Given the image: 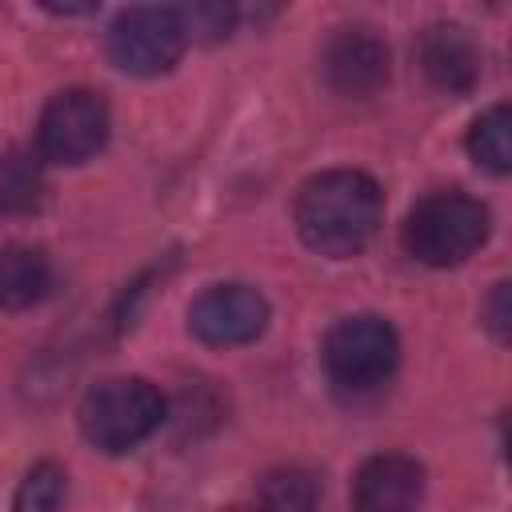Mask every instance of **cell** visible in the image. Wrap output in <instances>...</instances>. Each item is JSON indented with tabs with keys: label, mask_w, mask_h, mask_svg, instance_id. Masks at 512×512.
<instances>
[{
	"label": "cell",
	"mask_w": 512,
	"mask_h": 512,
	"mask_svg": "<svg viewBox=\"0 0 512 512\" xmlns=\"http://www.w3.org/2000/svg\"><path fill=\"white\" fill-rule=\"evenodd\" d=\"M384 216V192L368 172L356 168H332L296 192V232L300 240L320 256H352L360 252Z\"/></svg>",
	"instance_id": "obj_1"
},
{
	"label": "cell",
	"mask_w": 512,
	"mask_h": 512,
	"mask_svg": "<svg viewBox=\"0 0 512 512\" xmlns=\"http://www.w3.org/2000/svg\"><path fill=\"white\" fill-rule=\"evenodd\" d=\"M488 228H492L488 208L476 196L448 188V192L424 196L408 212L404 248L428 268H452V264H464L488 240Z\"/></svg>",
	"instance_id": "obj_2"
},
{
	"label": "cell",
	"mask_w": 512,
	"mask_h": 512,
	"mask_svg": "<svg viewBox=\"0 0 512 512\" xmlns=\"http://www.w3.org/2000/svg\"><path fill=\"white\" fill-rule=\"evenodd\" d=\"M164 420V396L140 376H108L80 400V432L100 452H128Z\"/></svg>",
	"instance_id": "obj_3"
},
{
	"label": "cell",
	"mask_w": 512,
	"mask_h": 512,
	"mask_svg": "<svg viewBox=\"0 0 512 512\" xmlns=\"http://www.w3.org/2000/svg\"><path fill=\"white\" fill-rule=\"evenodd\" d=\"M320 356H324L332 384H340L348 392H368L392 376V368L400 360V340L384 316L360 312V316H344L328 328Z\"/></svg>",
	"instance_id": "obj_4"
},
{
	"label": "cell",
	"mask_w": 512,
	"mask_h": 512,
	"mask_svg": "<svg viewBox=\"0 0 512 512\" xmlns=\"http://www.w3.org/2000/svg\"><path fill=\"white\" fill-rule=\"evenodd\" d=\"M188 44L176 8H124L108 28V60L128 76L168 72Z\"/></svg>",
	"instance_id": "obj_5"
},
{
	"label": "cell",
	"mask_w": 512,
	"mask_h": 512,
	"mask_svg": "<svg viewBox=\"0 0 512 512\" xmlns=\"http://www.w3.org/2000/svg\"><path fill=\"white\" fill-rule=\"evenodd\" d=\"M108 140V104L92 88H64L56 92L36 128L40 160L48 164H84Z\"/></svg>",
	"instance_id": "obj_6"
},
{
	"label": "cell",
	"mask_w": 512,
	"mask_h": 512,
	"mask_svg": "<svg viewBox=\"0 0 512 512\" xmlns=\"http://www.w3.org/2000/svg\"><path fill=\"white\" fill-rule=\"evenodd\" d=\"M268 300L252 284H212L188 308V328L212 348H236L264 332Z\"/></svg>",
	"instance_id": "obj_7"
},
{
	"label": "cell",
	"mask_w": 512,
	"mask_h": 512,
	"mask_svg": "<svg viewBox=\"0 0 512 512\" xmlns=\"http://www.w3.org/2000/svg\"><path fill=\"white\" fill-rule=\"evenodd\" d=\"M324 80L340 92V96H372L388 84L392 72V52L384 44V36H376V28L352 24V28H336V36L324 44Z\"/></svg>",
	"instance_id": "obj_8"
},
{
	"label": "cell",
	"mask_w": 512,
	"mask_h": 512,
	"mask_svg": "<svg viewBox=\"0 0 512 512\" xmlns=\"http://www.w3.org/2000/svg\"><path fill=\"white\" fill-rule=\"evenodd\" d=\"M424 500V468L404 452L368 456L352 480L356 512H416Z\"/></svg>",
	"instance_id": "obj_9"
},
{
	"label": "cell",
	"mask_w": 512,
	"mask_h": 512,
	"mask_svg": "<svg viewBox=\"0 0 512 512\" xmlns=\"http://www.w3.org/2000/svg\"><path fill=\"white\" fill-rule=\"evenodd\" d=\"M416 60H420V72L428 76V84L448 96L472 92L480 80V68H484L480 44L460 24H428L416 40Z\"/></svg>",
	"instance_id": "obj_10"
},
{
	"label": "cell",
	"mask_w": 512,
	"mask_h": 512,
	"mask_svg": "<svg viewBox=\"0 0 512 512\" xmlns=\"http://www.w3.org/2000/svg\"><path fill=\"white\" fill-rule=\"evenodd\" d=\"M52 284L56 272L40 248H24V244L0 248V308L8 312L32 308L52 292Z\"/></svg>",
	"instance_id": "obj_11"
},
{
	"label": "cell",
	"mask_w": 512,
	"mask_h": 512,
	"mask_svg": "<svg viewBox=\"0 0 512 512\" xmlns=\"http://www.w3.org/2000/svg\"><path fill=\"white\" fill-rule=\"evenodd\" d=\"M320 480L308 468H272L256 484V512H316Z\"/></svg>",
	"instance_id": "obj_12"
},
{
	"label": "cell",
	"mask_w": 512,
	"mask_h": 512,
	"mask_svg": "<svg viewBox=\"0 0 512 512\" xmlns=\"http://www.w3.org/2000/svg\"><path fill=\"white\" fill-rule=\"evenodd\" d=\"M468 152L480 168L496 176L512 172V108L508 104H492L484 116H476V124L468 128Z\"/></svg>",
	"instance_id": "obj_13"
},
{
	"label": "cell",
	"mask_w": 512,
	"mask_h": 512,
	"mask_svg": "<svg viewBox=\"0 0 512 512\" xmlns=\"http://www.w3.org/2000/svg\"><path fill=\"white\" fill-rule=\"evenodd\" d=\"M40 160L32 152H4L0 156V212H32L40 204Z\"/></svg>",
	"instance_id": "obj_14"
},
{
	"label": "cell",
	"mask_w": 512,
	"mask_h": 512,
	"mask_svg": "<svg viewBox=\"0 0 512 512\" xmlns=\"http://www.w3.org/2000/svg\"><path fill=\"white\" fill-rule=\"evenodd\" d=\"M64 496H68V476L56 460H40L24 472L12 512H64Z\"/></svg>",
	"instance_id": "obj_15"
},
{
	"label": "cell",
	"mask_w": 512,
	"mask_h": 512,
	"mask_svg": "<svg viewBox=\"0 0 512 512\" xmlns=\"http://www.w3.org/2000/svg\"><path fill=\"white\" fill-rule=\"evenodd\" d=\"M176 12L184 20V32L200 36V40H220L236 24V8L232 4H192V8H176Z\"/></svg>",
	"instance_id": "obj_16"
},
{
	"label": "cell",
	"mask_w": 512,
	"mask_h": 512,
	"mask_svg": "<svg viewBox=\"0 0 512 512\" xmlns=\"http://www.w3.org/2000/svg\"><path fill=\"white\" fill-rule=\"evenodd\" d=\"M484 324L492 328L496 340H508V328H512V308H508V284H496L488 304H484Z\"/></svg>",
	"instance_id": "obj_17"
},
{
	"label": "cell",
	"mask_w": 512,
	"mask_h": 512,
	"mask_svg": "<svg viewBox=\"0 0 512 512\" xmlns=\"http://www.w3.org/2000/svg\"><path fill=\"white\" fill-rule=\"evenodd\" d=\"M52 12H64V16H76V12H92L96 4H48Z\"/></svg>",
	"instance_id": "obj_18"
}]
</instances>
